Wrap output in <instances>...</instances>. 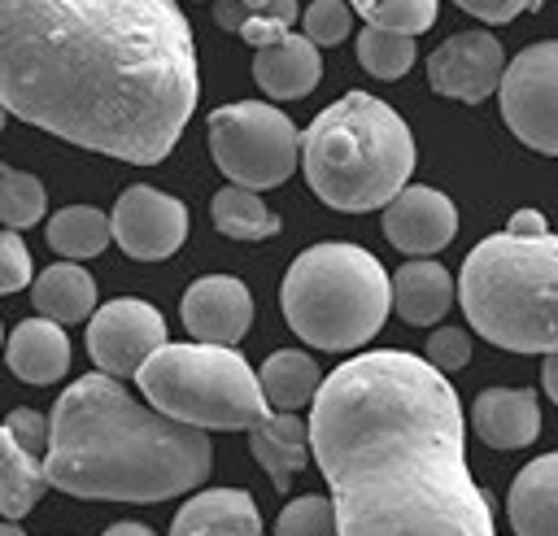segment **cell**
<instances>
[{
  "instance_id": "cell-36",
  "label": "cell",
  "mask_w": 558,
  "mask_h": 536,
  "mask_svg": "<svg viewBox=\"0 0 558 536\" xmlns=\"http://www.w3.org/2000/svg\"><path fill=\"white\" fill-rule=\"evenodd\" d=\"M458 9H466L471 17H480V22H510V17H519V13H532L541 0H453Z\"/></svg>"
},
{
  "instance_id": "cell-34",
  "label": "cell",
  "mask_w": 558,
  "mask_h": 536,
  "mask_svg": "<svg viewBox=\"0 0 558 536\" xmlns=\"http://www.w3.org/2000/svg\"><path fill=\"white\" fill-rule=\"evenodd\" d=\"M0 248H4L0 292H22V288L31 283V275H35V266H31V253H26L22 235H17V231H4V235H0Z\"/></svg>"
},
{
  "instance_id": "cell-16",
  "label": "cell",
  "mask_w": 558,
  "mask_h": 536,
  "mask_svg": "<svg viewBox=\"0 0 558 536\" xmlns=\"http://www.w3.org/2000/svg\"><path fill=\"white\" fill-rule=\"evenodd\" d=\"M170 536H262V514L244 488H205L183 501Z\"/></svg>"
},
{
  "instance_id": "cell-11",
  "label": "cell",
  "mask_w": 558,
  "mask_h": 536,
  "mask_svg": "<svg viewBox=\"0 0 558 536\" xmlns=\"http://www.w3.org/2000/svg\"><path fill=\"white\" fill-rule=\"evenodd\" d=\"M113 240L135 261H161L187 240V209L161 187L135 183L113 205Z\"/></svg>"
},
{
  "instance_id": "cell-38",
  "label": "cell",
  "mask_w": 558,
  "mask_h": 536,
  "mask_svg": "<svg viewBox=\"0 0 558 536\" xmlns=\"http://www.w3.org/2000/svg\"><path fill=\"white\" fill-rule=\"evenodd\" d=\"M506 231H510V235H549V222H545L541 209H519Z\"/></svg>"
},
{
  "instance_id": "cell-32",
  "label": "cell",
  "mask_w": 558,
  "mask_h": 536,
  "mask_svg": "<svg viewBox=\"0 0 558 536\" xmlns=\"http://www.w3.org/2000/svg\"><path fill=\"white\" fill-rule=\"evenodd\" d=\"M301 4L296 0H270L262 13H253L248 22H244V44H253V48H270V44H279V39H288L292 35V26L301 22Z\"/></svg>"
},
{
  "instance_id": "cell-7",
  "label": "cell",
  "mask_w": 558,
  "mask_h": 536,
  "mask_svg": "<svg viewBox=\"0 0 558 536\" xmlns=\"http://www.w3.org/2000/svg\"><path fill=\"white\" fill-rule=\"evenodd\" d=\"M135 379L148 405L201 431H253L270 414L262 375L235 344H161Z\"/></svg>"
},
{
  "instance_id": "cell-27",
  "label": "cell",
  "mask_w": 558,
  "mask_h": 536,
  "mask_svg": "<svg viewBox=\"0 0 558 536\" xmlns=\"http://www.w3.org/2000/svg\"><path fill=\"white\" fill-rule=\"evenodd\" d=\"M357 61H362V70L375 74V78H401V74L414 65V35L362 26V31H357Z\"/></svg>"
},
{
  "instance_id": "cell-24",
  "label": "cell",
  "mask_w": 558,
  "mask_h": 536,
  "mask_svg": "<svg viewBox=\"0 0 558 536\" xmlns=\"http://www.w3.org/2000/svg\"><path fill=\"white\" fill-rule=\"evenodd\" d=\"M257 375H262V392H266L270 410H301V405H310V401L318 397L323 379H327V375L314 366V357L301 353V349H279V353H270Z\"/></svg>"
},
{
  "instance_id": "cell-26",
  "label": "cell",
  "mask_w": 558,
  "mask_h": 536,
  "mask_svg": "<svg viewBox=\"0 0 558 536\" xmlns=\"http://www.w3.org/2000/svg\"><path fill=\"white\" fill-rule=\"evenodd\" d=\"M209 218L231 240H270V235H279V214H270L266 200L253 187H240V183H231L214 196Z\"/></svg>"
},
{
  "instance_id": "cell-29",
  "label": "cell",
  "mask_w": 558,
  "mask_h": 536,
  "mask_svg": "<svg viewBox=\"0 0 558 536\" xmlns=\"http://www.w3.org/2000/svg\"><path fill=\"white\" fill-rule=\"evenodd\" d=\"M44 205H48V196H44V183L35 174L13 170V166L0 170V218L9 231L35 227L44 218Z\"/></svg>"
},
{
  "instance_id": "cell-14",
  "label": "cell",
  "mask_w": 558,
  "mask_h": 536,
  "mask_svg": "<svg viewBox=\"0 0 558 536\" xmlns=\"http://www.w3.org/2000/svg\"><path fill=\"white\" fill-rule=\"evenodd\" d=\"M253 322V296L231 275H205L183 292V327L192 340L235 344Z\"/></svg>"
},
{
  "instance_id": "cell-12",
  "label": "cell",
  "mask_w": 558,
  "mask_h": 536,
  "mask_svg": "<svg viewBox=\"0 0 558 536\" xmlns=\"http://www.w3.org/2000/svg\"><path fill=\"white\" fill-rule=\"evenodd\" d=\"M506 52H501V39L493 31H462V35H449L440 48H432L427 57V83L449 96V100H462V105H475L493 92H501V78H506Z\"/></svg>"
},
{
  "instance_id": "cell-31",
  "label": "cell",
  "mask_w": 558,
  "mask_h": 536,
  "mask_svg": "<svg viewBox=\"0 0 558 536\" xmlns=\"http://www.w3.org/2000/svg\"><path fill=\"white\" fill-rule=\"evenodd\" d=\"M349 22H353V4L344 0H310L305 13H301V35H310L318 48H331L349 35Z\"/></svg>"
},
{
  "instance_id": "cell-9",
  "label": "cell",
  "mask_w": 558,
  "mask_h": 536,
  "mask_svg": "<svg viewBox=\"0 0 558 536\" xmlns=\"http://www.w3.org/2000/svg\"><path fill=\"white\" fill-rule=\"evenodd\" d=\"M501 118L536 153L558 157V39L527 44L501 78Z\"/></svg>"
},
{
  "instance_id": "cell-4",
  "label": "cell",
  "mask_w": 558,
  "mask_h": 536,
  "mask_svg": "<svg viewBox=\"0 0 558 536\" xmlns=\"http://www.w3.org/2000/svg\"><path fill=\"white\" fill-rule=\"evenodd\" d=\"M301 170L310 192L340 214L388 209L410 187L414 135L379 96L344 92L301 131Z\"/></svg>"
},
{
  "instance_id": "cell-10",
  "label": "cell",
  "mask_w": 558,
  "mask_h": 536,
  "mask_svg": "<svg viewBox=\"0 0 558 536\" xmlns=\"http://www.w3.org/2000/svg\"><path fill=\"white\" fill-rule=\"evenodd\" d=\"M161 344H166V318L157 314V305H148L140 296L105 301L87 318V353H92L96 370H105L113 379H135L140 366Z\"/></svg>"
},
{
  "instance_id": "cell-18",
  "label": "cell",
  "mask_w": 558,
  "mask_h": 536,
  "mask_svg": "<svg viewBox=\"0 0 558 536\" xmlns=\"http://www.w3.org/2000/svg\"><path fill=\"white\" fill-rule=\"evenodd\" d=\"M506 514L514 536H558V453H541L514 475Z\"/></svg>"
},
{
  "instance_id": "cell-22",
  "label": "cell",
  "mask_w": 558,
  "mask_h": 536,
  "mask_svg": "<svg viewBox=\"0 0 558 536\" xmlns=\"http://www.w3.org/2000/svg\"><path fill=\"white\" fill-rule=\"evenodd\" d=\"M31 296H35V309L61 327L96 314V279L78 261H57V266L39 270Z\"/></svg>"
},
{
  "instance_id": "cell-2",
  "label": "cell",
  "mask_w": 558,
  "mask_h": 536,
  "mask_svg": "<svg viewBox=\"0 0 558 536\" xmlns=\"http://www.w3.org/2000/svg\"><path fill=\"white\" fill-rule=\"evenodd\" d=\"M310 449L340 536H497L466 466L462 401L418 353L371 349L336 366L310 410Z\"/></svg>"
},
{
  "instance_id": "cell-23",
  "label": "cell",
  "mask_w": 558,
  "mask_h": 536,
  "mask_svg": "<svg viewBox=\"0 0 558 536\" xmlns=\"http://www.w3.org/2000/svg\"><path fill=\"white\" fill-rule=\"evenodd\" d=\"M48 484V466L39 462V453H31L9 427L0 431V505L9 519H22L39 497H44Z\"/></svg>"
},
{
  "instance_id": "cell-8",
  "label": "cell",
  "mask_w": 558,
  "mask_h": 536,
  "mask_svg": "<svg viewBox=\"0 0 558 536\" xmlns=\"http://www.w3.org/2000/svg\"><path fill=\"white\" fill-rule=\"evenodd\" d=\"M209 153L214 166L240 187H279L301 166L296 122L266 100H235L209 113Z\"/></svg>"
},
{
  "instance_id": "cell-19",
  "label": "cell",
  "mask_w": 558,
  "mask_h": 536,
  "mask_svg": "<svg viewBox=\"0 0 558 536\" xmlns=\"http://www.w3.org/2000/svg\"><path fill=\"white\" fill-rule=\"evenodd\" d=\"M9 370L22 379V383H57L65 370H70V340H65V327L52 322V318H26L9 331Z\"/></svg>"
},
{
  "instance_id": "cell-41",
  "label": "cell",
  "mask_w": 558,
  "mask_h": 536,
  "mask_svg": "<svg viewBox=\"0 0 558 536\" xmlns=\"http://www.w3.org/2000/svg\"><path fill=\"white\" fill-rule=\"evenodd\" d=\"M0 536H26V532H22V527H17V519H9V523H4V532H0Z\"/></svg>"
},
{
  "instance_id": "cell-1",
  "label": "cell",
  "mask_w": 558,
  "mask_h": 536,
  "mask_svg": "<svg viewBox=\"0 0 558 536\" xmlns=\"http://www.w3.org/2000/svg\"><path fill=\"white\" fill-rule=\"evenodd\" d=\"M201 96L174 0H0V100L78 148L157 166Z\"/></svg>"
},
{
  "instance_id": "cell-33",
  "label": "cell",
  "mask_w": 558,
  "mask_h": 536,
  "mask_svg": "<svg viewBox=\"0 0 558 536\" xmlns=\"http://www.w3.org/2000/svg\"><path fill=\"white\" fill-rule=\"evenodd\" d=\"M427 362H432L436 370H445V375L462 370V366L471 362V336H466L462 327H440V331H432V340H427Z\"/></svg>"
},
{
  "instance_id": "cell-13",
  "label": "cell",
  "mask_w": 558,
  "mask_h": 536,
  "mask_svg": "<svg viewBox=\"0 0 558 536\" xmlns=\"http://www.w3.org/2000/svg\"><path fill=\"white\" fill-rule=\"evenodd\" d=\"M384 235H388L392 248H401L410 257H432L458 235V209L445 192L410 183L384 209Z\"/></svg>"
},
{
  "instance_id": "cell-37",
  "label": "cell",
  "mask_w": 558,
  "mask_h": 536,
  "mask_svg": "<svg viewBox=\"0 0 558 536\" xmlns=\"http://www.w3.org/2000/svg\"><path fill=\"white\" fill-rule=\"evenodd\" d=\"M253 13L244 9V0H214V22L222 26V31H244V22H248Z\"/></svg>"
},
{
  "instance_id": "cell-28",
  "label": "cell",
  "mask_w": 558,
  "mask_h": 536,
  "mask_svg": "<svg viewBox=\"0 0 558 536\" xmlns=\"http://www.w3.org/2000/svg\"><path fill=\"white\" fill-rule=\"evenodd\" d=\"M349 4L366 26L397 31V35L432 31L436 26V9H440V0H349Z\"/></svg>"
},
{
  "instance_id": "cell-25",
  "label": "cell",
  "mask_w": 558,
  "mask_h": 536,
  "mask_svg": "<svg viewBox=\"0 0 558 536\" xmlns=\"http://www.w3.org/2000/svg\"><path fill=\"white\" fill-rule=\"evenodd\" d=\"M109 240H113V218H105L92 205H65L48 218V244L70 261L105 253Z\"/></svg>"
},
{
  "instance_id": "cell-40",
  "label": "cell",
  "mask_w": 558,
  "mask_h": 536,
  "mask_svg": "<svg viewBox=\"0 0 558 536\" xmlns=\"http://www.w3.org/2000/svg\"><path fill=\"white\" fill-rule=\"evenodd\" d=\"M100 536H157V532L144 527V523H113V527H105Z\"/></svg>"
},
{
  "instance_id": "cell-15",
  "label": "cell",
  "mask_w": 558,
  "mask_h": 536,
  "mask_svg": "<svg viewBox=\"0 0 558 536\" xmlns=\"http://www.w3.org/2000/svg\"><path fill=\"white\" fill-rule=\"evenodd\" d=\"M471 427L493 449H523L541 431V405L527 388H484L471 405Z\"/></svg>"
},
{
  "instance_id": "cell-30",
  "label": "cell",
  "mask_w": 558,
  "mask_h": 536,
  "mask_svg": "<svg viewBox=\"0 0 558 536\" xmlns=\"http://www.w3.org/2000/svg\"><path fill=\"white\" fill-rule=\"evenodd\" d=\"M275 536H340V519H336V501L331 497H296L279 510Z\"/></svg>"
},
{
  "instance_id": "cell-6",
  "label": "cell",
  "mask_w": 558,
  "mask_h": 536,
  "mask_svg": "<svg viewBox=\"0 0 558 536\" xmlns=\"http://www.w3.org/2000/svg\"><path fill=\"white\" fill-rule=\"evenodd\" d=\"M288 327L327 353L357 349L379 336L392 309V279L384 275L379 257L362 244H314L296 253L279 288Z\"/></svg>"
},
{
  "instance_id": "cell-35",
  "label": "cell",
  "mask_w": 558,
  "mask_h": 536,
  "mask_svg": "<svg viewBox=\"0 0 558 536\" xmlns=\"http://www.w3.org/2000/svg\"><path fill=\"white\" fill-rule=\"evenodd\" d=\"M4 427L31 449V453H48V440H52V418H44V414H35V410H26V405H17L9 418H4Z\"/></svg>"
},
{
  "instance_id": "cell-17",
  "label": "cell",
  "mask_w": 558,
  "mask_h": 536,
  "mask_svg": "<svg viewBox=\"0 0 558 536\" xmlns=\"http://www.w3.org/2000/svg\"><path fill=\"white\" fill-rule=\"evenodd\" d=\"M253 78L275 100H301V96H310L318 87V78H323L318 44L310 35H288V39H279L270 48H257Z\"/></svg>"
},
{
  "instance_id": "cell-21",
  "label": "cell",
  "mask_w": 558,
  "mask_h": 536,
  "mask_svg": "<svg viewBox=\"0 0 558 536\" xmlns=\"http://www.w3.org/2000/svg\"><path fill=\"white\" fill-rule=\"evenodd\" d=\"M449 301H453V279L432 257H414L392 275V309L410 327H432L449 309Z\"/></svg>"
},
{
  "instance_id": "cell-5",
  "label": "cell",
  "mask_w": 558,
  "mask_h": 536,
  "mask_svg": "<svg viewBox=\"0 0 558 536\" xmlns=\"http://www.w3.org/2000/svg\"><path fill=\"white\" fill-rule=\"evenodd\" d=\"M458 301L488 344L510 353H558V235L480 240L458 275Z\"/></svg>"
},
{
  "instance_id": "cell-20",
  "label": "cell",
  "mask_w": 558,
  "mask_h": 536,
  "mask_svg": "<svg viewBox=\"0 0 558 536\" xmlns=\"http://www.w3.org/2000/svg\"><path fill=\"white\" fill-rule=\"evenodd\" d=\"M248 449L262 462V471L270 475V484L283 492L292 484V475L310 462V418H296L292 410H270L253 431H248Z\"/></svg>"
},
{
  "instance_id": "cell-3",
  "label": "cell",
  "mask_w": 558,
  "mask_h": 536,
  "mask_svg": "<svg viewBox=\"0 0 558 536\" xmlns=\"http://www.w3.org/2000/svg\"><path fill=\"white\" fill-rule=\"evenodd\" d=\"M48 418V484L83 501H166L214 471L209 431L140 405L105 370L74 379Z\"/></svg>"
},
{
  "instance_id": "cell-42",
  "label": "cell",
  "mask_w": 558,
  "mask_h": 536,
  "mask_svg": "<svg viewBox=\"0 0 558 536\" xmlns=\"http://www.w3.org/2000/svg\"><path fill=\"white\" fill-rule=\"evenodd\" d=\"M266 4H270V0H244V9H248V13H262Z\"/></svg>"
},
{
  "instance_id": "cell-39",
  "label": "cell",
  "mask_w": 558,
  "mask_h": 536,
  "mask_svg": "<svg viewBox=\"0 0 558 536\" xmlns=\"http://www.w3.org/2000/svg\"><path fill=\"white\" fill-rule=\"evenodd\" d=\"M541 388L558 401V353H545V366H541Z\"/></svg>"
}]
</instances>
